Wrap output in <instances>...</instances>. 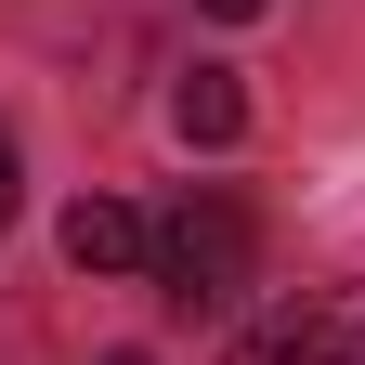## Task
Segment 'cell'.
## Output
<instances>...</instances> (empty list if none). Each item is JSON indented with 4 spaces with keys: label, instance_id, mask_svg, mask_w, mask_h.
I'll return each mask as SVG.
<instances>
[{
    "label": "cell",
    "instance_id": "cell-2",
    "mask_svg": "<svg viewBox=\"0 0 365 365\" xmlns=\"http://www.w3.org/2000/svg\"><path fill=\"white\" fill-rule=\"evenodd\" d=\"M222 365H365V287H313V300H274L261 327L222 352Z\"/></svg>",
    "mask_w": 365,
    "mask_h": 365
},
{
    "label": "cell",
    "instance_id": "cell-1",
    "mask_svg": "<svg viewBox=\"0 0 365 365\" xmlns=\"http://www.w3.org/2000/svg\"><path fill=\"white\" fill-rule=\"evenodd\" d=\"M248 261H261V235H248L235 196H182V209L157 222V287H170L182 313H222V300L248 287Z\"/></svg>",
    "mask_w": 365,
    "mask_h": 365
},
{
    "label": "cell",
    "instance_id": "cell-3",
    "mask_svg": "<svg viewBox=\"0 0 365 365\" xmlns=\"http://www.w3.org/2000/svg\"><path fill=\"white\" fill-rule=\"evenodd\" d=\"M66 261L78 274H157V222L118 209V196H78L66 209Z\"/></svg>",
    "mask_w": 365,
    "mask_h": 365
},
{
    "label": "cell",
    "instance_id": "cell-4",
    "mask_svg": "<svg viewBox=\"0 0 365 365\" xmlns=\"http://www.w3.org/2000/svg\"><path fill=\"white\" fill-rule=\"evenodd\" d=\"M170 130H182V144H235V130H248L235 66H182V78H170Z\"/></svg>",
    "mask_w": 365,
    "mask_h": 365
},
{
    "label": "cell",
    "instance_id": "cell-6",
    "mask_svg": "<svg viewBox=\"0 0 365 365\" xmlns=\"http://www.w3.org/2000/svg\"><path fill=\"white\" fill-rule=\"evenodd\" d=\"M209 14H222V26H248V14H274V0H209Z\"/></svg>",
    "mask_w": 365,
    "mask_h": 365
},
{
    "label": "cell",
    "instance_id": "cell-5",
    "mask_svg": "<svg viewBox=\"0 0 365 365\" xmlns=\"http://www.w3.org/2000/svg\"><path fill=\"white\" fill-rule=\"evenodd\" d=\"M14 196H26V182H14V130H0V222H14Z\"/></svg>",
    "mask_w": 365,
    "mask_h": 365
},
{
    "label": "cell",
    "instance_id": "cell-7",
    "mask_svg": "<svg viewBox=\"0 0 365 365\" xmlns=\"http://www.w3.org/2000/svg\"><path fill=\"white\" fill-rule=\"evenodd\" d=\"M105 365H144V352H105Z\"/></svg>",
    "mask_w": 365,
    "mask_h": 365
}]
</instances>
